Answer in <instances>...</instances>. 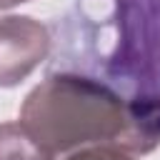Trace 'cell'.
I'll return each mask as SVG.
<instances>
[{"mask_svg": "<svg viewBox=\"0 0 160 160\" xmlns=\"http://www.w3.org/2000/svg\"><path fill=\"white\" fill-rule=\"evenodd\" d=\"M20 118L32 140L55 155L85 142H120L128 102L100 78L62 70L28 95Z\"/></svg>", "mask_w": 160, "mask_h": 160, "instance_id": "1", "label": "cell"}, {"mask_svg": "<svg viewBox=\"0 0 160 160\" xmlns=\"http://www.w3.org/2000/svg\"><path fill=\"white\" fill-rule=\"evenodd\" d=\"M98 30L108 45L78 55L80 68H95L125 102L160 105V0H115L112 22Z\"/></svg>", "mask_w": 160, "mask_h": 160, "instance_id": "2", "label": "cell"}, {"mask_svg": "<svg viewBox=\"0 0 160 160\" xmlns=\"http://www.w3.org/2000/svg\"><path fill=\"white\" fill-rule=\"evenodd\" d=\"M50 38L30 18L0 20V85L20 82L48 52Z\"/></svg>", "mask_w": 160, "mask_h": 160, "instance_id": "3", "label": "cell"}, {"mask_svg": "<svg viewBox=\"0 0 160 160\" xmlns=\"http://www.w3.org/2000/svg\"><path fill=\"white\" fill-rule=\"evenodd\" d=\"M0 160H52V155L18 125H0Z\"/></svg>", "mask_w": 160, "mask_h": 160, "instance_id": "4", "label": "cell"}, {"mask_svg": "<svg viewBox=\"0 0 160 160\" xmlns=\"http://www.w3.org/2000/svg\"><path fill=\"white\" fill-rule=\"evenodd\" d=\"M70 160H130V158H125L122 152L100 148V150H85V152H80V155H72Z\"/></svg>", "mask_w": 160, "mask_h": 160, "instance_id": "5", "label": "cell"}, {"mask_svg": "<svg viewBox=\"0 0 160 160\" xmlns=\"http://www.w3.org/2000/svg\"><path fill=\"white\" fill-rule=\"evenodd\" d=\"M15 2H25V0H0V10H2V8H10V5H15Z\"/></svg>", "mask_w": 160, "mask_h": 160, "instance_id": "6", "label": "cell"}]
</instances>
